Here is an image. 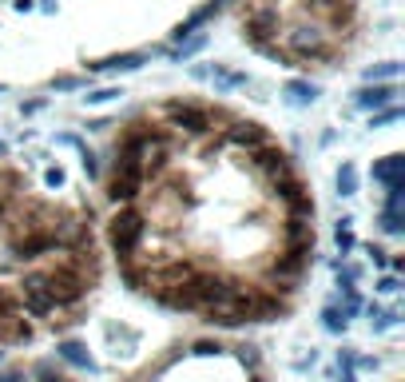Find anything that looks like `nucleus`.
Masks as SVG:
<instances>
[{
  "mask_svg": "<svg viewBox=\"0 0 405 382\" xmlns=\"http://www.w3.org/2000/svg\"><path fill=\"white\" fill-rule=\"evenodd\" d=\"M346 322H350V319H346V315H342L338 307H334V303H330L326 311H322V327H326L330 334H342V331H346Z\"/></svg>",
  "mask_w": 405,
  "mask_h": 382,
  "instance_id": "aec40b11",
  "label": "nucleus"
},
{
  "mask_svg": "<svg viewBox=\"0 0 405 382\" xmlns=\"http://www.w3.org/2000/svg\"><path fill=\"white\" fill-rule=\"evenodd\" d=\"M397 100V88L393 84H366L357 92V108H385Z\"/></svg>",
  "mask_w": 405,
  "mask_h": 382,
  "instance_id": "1a4fd4ad",
  "label": "nucleus"
},
{
  "mask_svg": "<svg viewBox=\"0 0 405 382\" xmlns=\"http://www.w3.org/2000/svg\"><path fill=\"white\" fill-rule=\"evenodd\" d=\"M84 172H87V175L99 172V163H96V156H92V151H84Z\"/></svg>",
  "mask_w": 405,
  "mask_h": 382,
  "instance_id": "4c0bfd02",
  "label": "nucleus"
},
{
  "mask_svg": "<svg viewBox=\"0 0 405 382\" xmlns=\"http://www.w3.org/2000/svg\"><path fill=\"white\" fill-rule=\"evenodd\" d=\"M250 382H267V378H262V374H255V378H250Z\"/></svg>",
  "mask_w": 405,
  "mask_h": 382,
  "instance_id": "ea45409f",
  "label": "nucleus"
},
{
  "mask_svg": "<svg viewBox=\"0 0 405 382\" xmlns=\"http://www.w3.org/2000/svg\"><path fill=\"white\" fill-rule=\"evenodd\" d=\"M219 8H222V0H211V4H203V8H195V13H191V16H187V20H183V25L175 28V36L183 40V36H191V32H199V28L207 25L211 16L219 13Z\"/></svg>",
  "mask_w": 405,
  "mask_h": 382,
  "instance_id": "ddd939ff",
  "label": "nucleus"
},
{
  "mask_svg": "<svg viewBox=\"0 0 405 382\" xmlns=\"http://www.w3.org/2000/svg\"><path fill=\"white\" fill-rule=\"evenodd\" d=\"M338 367L346 370V374H354V367H357V355L346 346V350H338Z\"/></svg>",
  "mask_w": 405,
  "mask_h": 382,
  "instance_id": "7c9ffc66",
  "label": "nucleus"
},
{
  "mask_svg": "<svg viewBox=\"0 0 405 382\" xmlns=\"http://www.w3.org/2000/svg\"><path fill=\"white\" fill-rule=\"evenodd\" d=\"M397 319H402L397 311H381V307H374V303H369V327H374V331H390Z\"/></svg>",
  "mask_w": 405,
  "mask_h": 382,
  "instance_id": "a211bd4d",
  "label": "nucleus"
},
{
  "mask_svg": "<svg viewBox=\"0 0 405 382\" xmlns=\"http://www.w3.org/2000/svg\"><path fill=\"white\" fill-rule=\"evenodd\" d=\"M283 92L290 104H314V100H318V84H310V80H290Z\"/></svg>",
  "mask_w": 405,
  "mask_h": 382,
  "instance_id": "2eb2a0df",
  "label": "nucleus"
},
{
  "mask_svg": "<svg viewBox=\"0 0 405 382\" xmlns=\"http://www.w3.org/2000/svg\"><path fill=\"white\" fill-rule=\"evenodd\" d=\"M342 382H354V374H342Z\"/></svg>",
  "mask_w": 405,
  "mask_h": 382,
  "instance_id": "58836bf2",
  "label": "nucleus"
},
{
  "mask_svg": "<svg viewBox=\"0 0 405 382\" xmlns=\"http://www.w3.org/2000/svg\"><path fill=\"white\" fill-rule=\"evenodd\" d=\"M115 96H123L120 88H99V92H87L84 104H108V100H115Z\"/></svg>",
  "mask_w": 405,
  "mask_h": 382,
  "instance_id": "cd10ccee",
  "label": "nucleus"
},
{
  "mask_svg": "<svg viewBox=\"0 0 405 382\" xmlns=\"http://www.w3.org/2000/svg\"><path fill=\"white\" fill-rule=\"evenodd\" d=\"M143 179H148L143 172L115 168V172H111V179H108V199H111V203H123V207H127V203H132L139 191H143Z\"/></svg>",
  "mask_w": 405,
  "mask_h": 382,
  "instance_id": "39448f33",
  "label": "nucleus"
},
{
  "mask_svg": "<svg viewBox=\"0 0 405 382\" xmlns=\"http://www.w3.org/2000/svg\"><path fill=\"white\" fill-rule=\"evenodd\" d=\"M381 231H385V235H402L405 231V215L397 207H385V211H381Z\"/></svg>",
  "mask_w": 405,
  "mask_h": 382,
  "instance_id": "6ab92c4d",
  "label": "nucleus"
},
{
  "mask_svg": "<svg viewBox=\"0 0 405 382\" xmlns=\"http://www.w3.org/2000/svg\"><path fill=\"white\" fill-rule=\"evenodd\" d=\"M310 215H314V199L302 191V196L286 199V219L290 223H310Z\"/></svg>",
  "mask_w": 405,
  "mask_h": 382,
  "instance_id": "dca6fc26",
  "label": "nucleus"
},
{
  "mask_svg": "<svg viewBox=\"0 0 405 382\" xmlns=\"http://www.w3.org/2000/svg\"><path fill=\"white\" fill-rule=\"evenodd\" d=\"M366 255H369L374 263H378V267H390V251H381L378 243H369V247H366Z\"/></svg>",
  "mask_w": 405,
  "mask_h": 382,
  "instance_id": "2f4dec72",
  "label": "nucleus"
},
{
  "mask_svg": "<svg viewBox=\"0 0 405 382\" xmlns=\"http://www.w3.org/2000/svg\"><path fill=\"white\" fill-rule=\"evenodd\" d=\"M203 44H207V32H191L187 40H179V48L171 52V60H191Z\"/></svg>",
  "mask_w": 405,
  "mask_h": 382,
  "instance_id": "f3484780",
  "label": "nucleus"
},
{
  "mask_svg": "<svg viewBox=\"0 0 405 382\" xmlns=\"http://www.w3.org/2000/svg\"><path fill=\"white\" fill-rule=\"evenodd\" d=\"M76 84H80V80H76V76H60V80H56V88H60V92H72Z\"/></svg>",
  "mask_w": 405,
  "mask_h": 382,
  "instance_id": "e433bc0d",
  "label": "nucleus"
},
{
  "mask_svg": "<svg viewBox=\"0 0 405 382\" xmlns=\"http://www.w3.org/2000/svg\"><path fill=\"white\" fill-rule=\"evenodd\" d=\"M334 243H338V251H342V255H350V251L357 247L354 231H350V219H342V223H338V231H334Z\"/></svg>",
  "mask_w": 405,
  "mask_h": 382,
  "instance_id": "4be33fe9",
  "label": "nucleus"
},
{
  "mask_svg": "<svg viewBox=\"0 0 405 382\" xmlns=\"http://www.w3.org/2000/svg\"><path fill=\"white\" fill-rule=\"evenodd\" d=\"M215 84H219V88H243L246 72H215Z\"/></svg>",
  "mask_w": 405,
  "mask_h": 382,
  "instance_id": "bb28decb",
  "label": "nucleus"
},
{
  "mask_svg": "<svg viewBox=\"0 0 405 382\" xmlns=\"http://www.w3.org/2000/svg\"><path fill=\"white\" fill-rule=\"evenodd\" d=\"M143 235H148V223H143V215L127 203V207H120L115 215L108 219V243L111 251L120 255V263H127L135 255V247L143 243Z\"/></svg>",
  "mask_w": 405,
  "mask_h": 382,
  "instance_id": "f257e3e1",
  "label": "nucleus"
},
{
  "mask_svg": "<svg viewBox=\"0 0 405 382\" xmlns=\"http://www.w3.org/2000/svg\"><path fill=\"white\" fill-rule=\"evenodd\" d=\"M290 52L302 56V60H326L330 56V48L322 44V32H314V28H294L290 32Z\"/></svg>",
  "mask_w": 405,
  "mask_h": 382,
  "instance_id": "0eeeda50",
  "label": "nucleus"
},
{
  "mask_svg": "<svg viewBox=\"0 0 405 382\" xmlns=\"http://www.w3.org/2000/svg\"><path fill=\"white\" fill-rule=\"evenodd\" d=\"M56 355H60L64 362H72V367L96 370V362H92V355H87V346H84V343H76V339H64V343L56 346Z\"/></svg>",
  "mask_w": 405,
  "mask_h": 382,
  "instance_id": "4468645a",
  "label": "nucleus"
},
{
  "mask_svg": "<svg viewBox=\"0 0 405 382\" xmlns=\"http://www.w3.org/2000/svg\"><path fill=\"white\" fill-rule=\"evenodd\" d=\"M0 355H4V350H0Z\"/></svg>",
  "mask_w": 405,
  "mask_h": 382,
  "instance_id": "79ce46f5",
  "label": "nucleus"
},
{
  "mask_svg": "<svg viewBox=\"0 0 405 382\" xmlns=\"http://www.w3.org/2000/svg\"><path fill=\"white\" fill-rule=\"evenodd\" d=\"M378 291H381V295H393V291H402V283H397V275H385V279L378 283Z\"/></svg>",
  "mask_w": 405,
  "mask_h": 382,
  "instance_id": "473e14b6",
  "label": "nucleus"
},
{
  "mask_svg": "<svg viewBox=\"0 0 405 382\" xmlns=\"http://www.w3.org/2000/svg\"><path fill=\"white\" fill-rule=\"evenodd\" d=\"M143 52H123V56H108V60H96L92 68L96 72H135V68H143Z\"/></svg>",
  "mask_w": 405,
  "mask_h": 382,
  "instance_id": "f8f14e48",
  "label": "nucleus"
},
{
  "mask_svg": "<svg viewBox=\"0 0 405 382\" xmlns=\"http://www.w3.org/2000/svg\"><path fill=\"white\" fill-rule=\"evenodd\" d=\"M278 13L274 8H255V13L246 16V25H243V36L255 44V48H267L270 36H278Z\"/></svg>",
  "mask_w": 405,
  "mask_h": 382,
  "instance_id": "20e7f679",
  "label": "nucleus"
},
{
  "mask_svg": "<svg viewBox=\"0 0 405 382\" xmlns=\"http://www.w3.org/2000/svg\"><path fill=\"white\" fill-rule=\"evenodd\" d=\"M346 319H354L357 311H362V295H357L354 287H342V307H338Z\"/></svg>",
  "mask_w": 405,
  "mask_h": 382,
  "instance_id": "b1692460",
  "label": "nucleus"
},
{
  "mask_svg": "<svg viewBox=\"0 0 405 382\" xmlns=\"http://www.w3.org/2000/svg\"><path fill=\"white\" fill-rule=\"evenodd\" d=\"M227 136H231V144H239V148H255V151H258V148H267V132H262L258 123H243V120H234Z\"/></svg>",
  "mask_w": 405,
  "mask_h": 382,
  "instance_id": "6e6552de",
  "label": "nucleus"
},
{
  "mask_svg": "<svg viewBox=\"0 0 405 382\" xmlns=\"http://www.w3.org/2000/svg\"><path fill=\"white\" fill-rule=\"evenodd\" d=\"M8 251H13L16 259H44L52 251H60L56 243V231H44V227H32V231H8Z\"/></svg>",
  "mask_w": 405,
  "mask_h": 382,
  "instance_id": "f03ea898",
  "label": "nucleus"
},
{
  "mask_svg": "<svg viewBox=\"0 0 405 382\" xmlns=\"http://www.w3.org/2000/svg\"><path fill=\"white\" fill-rule=\"evenodd\" d=\"M167 116H171L175 128H183L187 136H203V132H211V111L199 108V104L171 100V104H167Z\"/></svg>",
  "mask_w": 405,
  "mask_h": 382,
  "instance_id": "7ed1b4c3",
  "label": "nucleus"
},
{
  "mask_svg": "<svg viewBox=\"0 0 405 382\" xmlns=\"http://www.w3.org/2000/svg\"><path fill=\"white\" fill-rule=\"evenodd\" d=\"M20 299H24V311L32 315V319H48V315H56V299L48 295V291H20Z\"/></svg>",
  "mask_w": 405,
  "mask_h": 382,
  "instance_id": "9b49d317",
  "label": "nucleus"
},
{
  "mask_svg": "<svg viewBox=\"0 0 405 382\" xmlns=\"http://www.w3.org/2000/svg\"><path fill=\"white\" fill-rule=\"evenodd\" d=\"M4 151H8V148H4V139H0V156H4Z\"/></svg>",
  "mask_w": 405,
  "mask_h": 382,
  "instance_id": "a19ab883",
  "label": "nucleus"
},
{
  "mask_svg": "<svg viewBox=\"0 0 405 382\" xmlns=\"http://www.w3.org/2000/svg\"><path fill=\"white\" fill-rule=\"evenodd\" d=\"M0 382H28L24 370H0Z\"/></svg>",
  "mask_w": 405,
  "mask_h": 382,
  "instance_id": "c9c22d12",
  "label": "nucleus"
},
{
  "mask_svg": "<svg viewBox=\"0 0 405 382\" xmlns=\"http://www.w3.org/2000/svg\"><path fill=\"white\" fill-rule=\"evenodd\" d=\"M397 116H402V111H397V108H390V111H378V116H374L369 123H374V128H381V123H393Z\"/></svg>",
  "mask_w": 405,
  "mask_h": 382,
  "instance_id": "72a5a7b5",
  "label": "nucleus"
},
{
  "mask_svg": "<svg viewBox=\"0 0 405 382\" xmlns=\"http://www.w3.org/2000/svg\"><path fill=\"white\" fill-rule=\"evenodd\" d=\"M234 350H239V362H243V367H250V370L258 367V346H234Z\"/></svg>",
  "mask_w": 405,
  "mask_h": 382,
  "instance_id": "c756f323",
  "label": "nucleus"
},
{
  "mask_svg": "<svg viewBox=\"0 0 405 382\" xmlns=\"http://www.w3.org/2000/svg\"><path fill=\"white\" fill-rule=\"evenodd\" d=\"M405 179V156H385L374 163V184H402Z\"/></svg>",
  "mask_w": 405,
  "mask_h": 382,
  "instance_id": "9d476101",
  "label": "nucleus"
},
{
  "mask_svg": "<svg viewBox=\"0 0 405 382\" xmlns=\"http://www.w3.org/2000/svg\"><path fill=\"white\" fill-rule=\"evenodd\" d=\"M338 191H342V196H354V191H357L354 163H342V168H338Z\"/></svg>",
  "mask_w": 405,
  "mask_h": 382,
  "instance_id": "412c9836",
  "label": "nucleus"
},
{
  "mask_svg": "<svg viewBox=\"0 0 405 382\" xmlns=\"http://www.w3.org/2000/svg\"><path fill=\"white\" fill-rule=\"evenodd\" d=\"M397 68H402V64H393V60L374 64V68L366 72V80H369V84H374V80H393V76H397Z\"/></svg>",
  "mask_w": 405,
  "mask_h": 382,
  "instance_id": "393cba45",
  "label": "nucleus"
},
{
  "mask_svg": "<svg viewBox=\"0 0 405 382\" xmlns=\"http://www.w3.org/2000/svg\"><path fill=\"white\" fill-rule=\"evenodd\" d=\"M32 378L36 382H72L68 374H60V370L52 367V362H36V367H32Z\"/></svg>",
  "mask_w": 405,
  "mask_h": 382,
  "instance_id": "5701e85b",
  "label": "nucleus"
},
{
  "mask_svg": "<svg viewBox=\"0 0 405 382\" xmlns=\"http://www.w3.org/2000/svg\"><path fill=\"white\" fill-rule=\"evenodd\" d=\"M222 346L219 343H211V339H199V343H191V355H199V358H207V355H219Z\"/></svg>",
  "mask_w": 405,
  "mask_h": 382,
  "instance_id": "c85d7f7f",
  "label": "nucleus"
},
{
  "mask_svg": "<svg viewBox=\"0 0 405 382\" xmlns=\"http://www.w3.org/2000/svg\"><path fill=\"white\" fill-rule=\"evenodd\" d=\"M334 275H338V283H342V287H354L357 267H354V263H334Z\"/></svg>",
  "mask_w": 405,
  "mask_h": 382,
  "instance_id": "a878e982",
  "label": "nucleus"
},
{
  "mask_svg": "<svg viewBox=\"0 0 405 382\" xmlns=\"http://www.w3.org/2000/svg\"><path fill=\"white\" fill-rule=\"evenodd\" d=\"M44 179H48V187H64V172H60V168H48Z\"/></svg>",
  "mask_w": 405,
  "mask_h": 382,
  "instance_id": "f704fd0d",
  "label": "nucleus"
},
{
  "mask_svg": "<svg viewBox=\"0 0 405 382\" xmlns=\"http://www.w3.org/2000/svg\"><path fill=\"white\" fill-rule=\"evenodd\" d=\"M250 163H255L258 172H262V179H267V184H278L283 175L294 172V168H290V160H286V156H283L278 148H270V144H267V148H258Z\"/></svg>",
  "mask_w": 405,
  "mask_h": 382,
  "instance_id": "423d86ee",
  "label": "nucleus"
}]
</instances>
